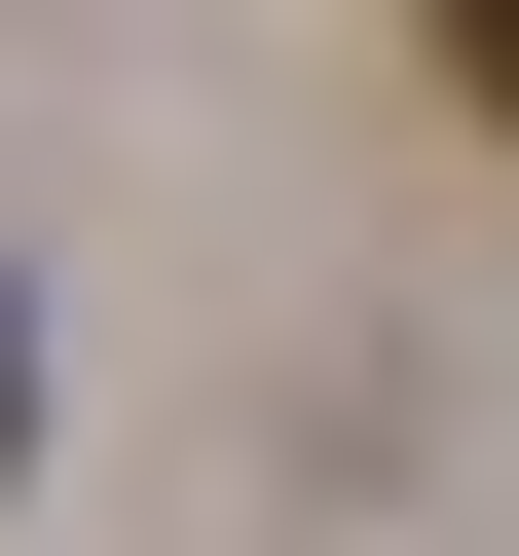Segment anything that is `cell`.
Wrapping results in <instances>:
<instances>
[{
    "label": "cell",
    "mask_w": 519,
    "mask_h": 556,
    "mask_svg": "<svg viewBox=\"0 0 519 556\" xmlns=\"http://www.w3.org/2000/svg\"><path fill=\"white\" fill-rule=\"evenodd\" d=\"M445 75H482V112H519V0H445Z\"/></svg>",
    "instance_id": "1"
},
{
    "label": "cell",
    "mask_w": 519,
    "mask_h": 556,
    "mask_svg": "<svg viewBox=\"0 0 519 556\" xmlns=\"http://www.w3.org/2000/svg\"><path fill=\"white\" fill-rule=\"evenodd\" d=\"M0 445H38V298H0Z\"/></svg>",
    "instance_id": "2"
}]
</instances>
